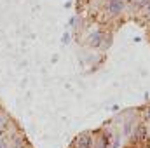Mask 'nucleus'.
<instances>
[{"label":"nucleus","instance_id":"obj_9","mask_svg":"<svg viewBox=\"0 0 150 148\" xmlns=\"http://www.w3.org/2000/svg\"><path fill=\"white\" fill-rule=\"evenodd\" d=\"M14 148H23V147H14Z\"/></svg>","mask_w":150,"mask_h":148},{"label":"nucleus","instance_id":"obj_7","mask_svg":"<svg viewBox=\"0 0 150 148\" xmlns=\"http://www.w3.org/2000/svg\"><path fill=\"white\" fill-rule=\"evenodd\" d=\"M0 148H9V147H7V145H5L4 141H0Z\"/></svg>","mask_w":150,"mask_h":148},{"label":"nucleus","instance_id":"obj_4","mask_svg":"<svg viewBox=\"0 0 150 148\" xmlns=\"http://www.w3.org/2000/svg\"><path fill=\"white\" fill-rule=\"evenodd\" d=\"M103 38H105V35H103L101 32H94V33L89 37V45L100 47V45H103Z\"/></svg>","mask_w":150,"mask_h":148},{"label":"nucleus","instance_id":"obj_5","mask_svg":"<svg viewBox=\"0 0 150 148\" xmlns=\"http://www.w3.org/2000/svg\"><path fill=\"white\" fill-rule=\"evenodd\" d=\"M147 132H149V131H147V125H145V124H138V127L134 129V134H133V136H134L136 140H145V138H147Z\"/></svg>","mask_w":150,"mask_h":148},{"label":"nucleus","instance_id":"obj_2","mask_svg":"<svg viewBox=\"0 0 150 148\" xmlns=\"http://www.w3.org/2000/svg\"><path fill=\"white\" fill-rule=\"evenodd\" d=\"M75 147L77 148H93V138L89 134H82L75 140Z\"/></svg>","mask_w":150,"mask_h":148},{"label":"nucleus","instance_id":"obj_8","mask_svg":"<svg viewBox=\"0 0 150 148\" xmlns=\"http://www.w3.org/2000/svg\"><path fill=\"white\" fill-rule=\"evenodd\" d=\"M147 115H149V117H150V111H147Z\"/></svg>","mask_w":150,"mask_h":148},{"label":"nucleus","instance_id":"obj_1","mask_svg":"<svg viewBox=\"0 0 150 148\" xmlns=\"http://www.w3.org/2000/svg\"><path fill=\"white\" fill-rule=\"evenodd\" d=\"M126 7V0H108V12L112 16H119Z\"/></svg>","mask_w":150,"mask_h":148},{"label":"nucleus","instance_id":"obj_3","mask_svg":"<svg viewBox=\"0 0 150 148\" xmlns=\"http://www.w3.org/2000/svg\"><path fill=\"white\" fill-rule=\"evenodd\" d=\"M93 147L94 148H108L110 147V138L108 134H103L100 138H93Z\"/></svg>","mask_w":150,"mask_h":148},{"label":"nucleus","instance_id":"obj_6","mask_svg":"<svg viewBox=\"0 0 150 148\" xmlns=\"http://www.w3.org/2000/svg\"><path fill=\"white\" fill-rule=\"evenodd\" d=\"M5 122H7V120H5L4 117H0V132H2V131L7 127V124H5Z\"/></svg>","mask_w":150,"mask_h":148}]
</instances>
